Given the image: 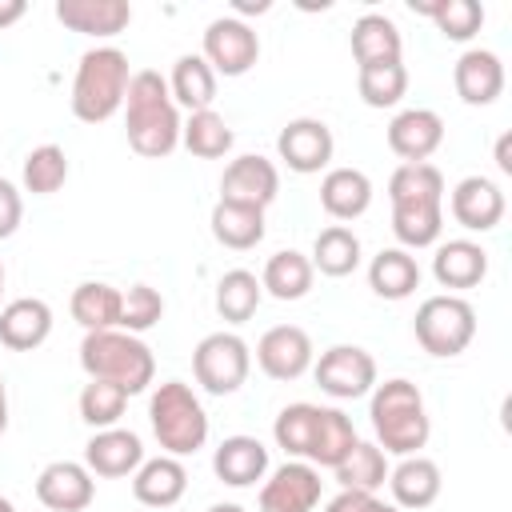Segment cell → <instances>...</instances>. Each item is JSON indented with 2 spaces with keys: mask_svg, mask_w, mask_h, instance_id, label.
<instances>
[{
  "mask_svg": "<svg viewBox=\"0 0 512 512\" xmlns=\"http://www.w3.org/2000/svg\"><path fill=\"white\" fill-rule=\"evenodd\" d=\"M312 268L320 276H352L360 268V236L348 228V224H328L324 232H316V244H312Z\"/></svg>",
  "mask_w": 512,
  "mask_h": 512,
  "instance_id": "33",
  "label": "cell"
},
{
  "mask_svg": "<svg viewBox=\"0 0 512 512\" xmlns=\"http://www.w3.org/2000/svg\"><path fill=\"white\" fill-rule=\"evenodd\" d=\"M432 276L440 288H452V296L460 288H476L488 276V252L476 240H444L436 244Z\"/></svg>",
  "mask_w": 512,
  "mask_h": 512,
  "instance_id": "25",
  "label": "cell"
},
{
  "mask_svg": "<svg viewBox=\"0 0 512 512\" xmlns=\"http://www.w3.org/2000/svg\"><path fill=\"white\" fill-rule=\"evenodd\" d=\"M388 488H392V504L400 512H420L428 504H436L444 480H440V464L428 456H400L396 468H388Z\"/></svg>",
  "mask_w": 512,
  "mask_h": 512,
  "instance_id": "19",
  "label": "cell"
},
{
  "mask_svg": "<svg viewBox=\"0 0 512 512\" xmlns=\"http://www.w3.org/2000/svg\"><path fill=\"white\" fill-rule=\"evenodd\" d=\"M312 412H316V404H288V408H280V416H276V424H272V436H276V444L288 452V456H296V460H304V452H308V432H312Z\"/></svg>",
  "mask_w": 512,
  "mask_h": 512,
  "instance_id": "44",
  "label": "cell"
},
{
  "mask_svg": "<svg viewBox=\"0 0 512 512\" xmlns=\"http://www.w3.org/2000/svg\"><path fill=\"white\" fill-rule=\"evenodd\" d=\"M312 376L332 400H360L376 388V360L360 344H332L312 364Z\"/></svg>",
  "mask_w": 512,
  "mask_h": 512,
  "instance_id": "8",
  "label": "cell"
},
{
  "mask_svg": "<svg viewBox=\"0 0 512 512\" xmlns=\"http://www.w3.org/2000/svg\"><path fill=\"white\" fill-rule=\"evenodd\" d=\"M128 80H132V68L120 48H112V44L88 48L72 76V116L84 124L112 120L124 108Z\"/></svg>",
  "mask_w": 512,
  "mask_h": 512,
  "instance_id": "3",
  "label": "cell"
},
{
  "mask_svg": "<svg viewBox=\"0 0 512 512\" xmlns=\"http://www.w3.org/2000/svg\"><path fill=\"white\" fill-rule=\"evenodd\" d=\"M256 364L268 380H300L312 368V336L296 324H276L256 340Z\"/></svg>",
  "mask_w": 512,
  "mask_h": 512,
  "instance_id": "11",
  "label": "cell"
},
{
  "mask_svg": "<svg viewBox=\"0 0 512 512\" xmlns=\"http://www.w3.org/2000/svg\"><path fill=\"white\" fill-rule=\"evenodd\" d=\"M276 152L280 160L300 172V176H312V172H324L332 164V152H336V140H332V128L316 116H296L280 128L276 136Z\"/></svg>",
  "mask_w": 512,
  "mask_h": 512,
  "instance_id": "10",
  "label": "cell"
},
{
  "mask_svg": "<svg viewBox=\"0 0 512 512\" xmlns=\"http://www.w3.org/2000/svg\"><path fill=\"white\" fill-rule=\"evenodd\" d=\"M120 300L124 292L104 284V280H84L72 288V320L84 328V332H104V328H116L120 324Z\"/></svg>",
  "mask_w": 512,
  "mask_h": 512,
  "instance_id": "31",
  "label": "cell"
},
{
  "mask_svg": "<svg viewBox=\"0 0 512 512\" xmlns=\"http://www.w3.org/2000/svg\"><path fill=\"white\" fill-rule=\"evenodd\" d=\"M280 196V172L268 156H236L224 176H220V200H232V204H248V208H268L272 200Z\"/></svg>",
  "mask_w": 512,
  "mask_h": 512,
  "instance_id": "13",
  "label": "cell"
},
{
  "mask_svg": "<svg viewBox=\"0 0 512 512\" xmlns=\"http://www.w3.org/2000/svg\"><path fill=\"white\" fill-rule=\"evenodd\" d=\"M24 12H28V4H24V0H0V28H12Z\"/></svg>",
  "mask_w": 512,
  "mask_h": 512,
  "instance_id": "48",
  "label": "cell"
},
{
  "mask_svg": "<svg viewBox=\"0 0 512 512\" xmlns=\"http://www.w3.org/2000/svg\"><path fill=\"white\" fill-rule=\"evenodd\" d=\"M236 12H240V16H244V12H268V0H256V4H252V0H236Z\"/></svg>",
  "mask_w": 512,
  "mask_h": 512,
  "instance_id": "50",
  "label": "cell"
},
{
  "mask_svg": "<svg viewBox=\"0 0 512 512\" xmlns=\"http://www.w3.org/2000/svg\"><path fill=\"white\" fill-rule=\"evenodd\" d=\"M452 216L460 228L468 232H492L500 220H504V192L496 180L488 176H464L456 188H452Z\"/></svg>",
  "mask_w": 512,
  "mask_h": 512,
  "instance_id": "17",
  "label": "cell"
},
{
  "mask_svg": "<svg viewBox=\"0 0 512 512\" xmlns=\"http://www.w3.org/2000/svg\"><path fill=\"white\" fill-rule=\"evenodd\" d=\"M312 280H316V268L304 252L296 248H284V252H272L268 264H264V276H260V288L276 300H300L312 292Z\"/></svg>",
  "mask_w": 512,
  "mask_h": 512,
  "instance_id": "32",
  "label": "cell"
},
{
  "mask_svg": "<svg viewBox=\"0 0 512 512\" xmlns=\"http://www.w3.org/2000/svg\"><path fill=\"white\" fill-rule=\"evenodd\" d=\"M368 288L380 300H408L420 288V264L408 248H380L368 264Z\"/></svg>",
  "mask_w": 512,
  "mask_h": 512,
  "instance_id": "28",
  "label": "cell"
},
{
  "mask_svg": "<svg viewBox=\"0 0 512 512\" xmlns=\"http://www.w3.org/2000/svg\"><path fill=\"white\" fill-rule=\"evenodd\" d=\"M56 20L80 36H120L132 24L128 0H56Z\"/></svg>",
  "mask_w": 512,
  "mask_h": 512,
  "instance_id": "18",
  "label": "cell"
},
{
  "mask_svg": "<svg viewBox=\"0 0 512 512\" xmlns=\"http://www.w3.org/2000/svg\"><path fill=\"white\" fill-rule=\"evenodd\" d=\"M260 300H264V288H260L256 272H248V268H232V272H224L220 284H216V312H220V320H228V324L252 320L256 308H260Z\"/></svg>",
  "mask_w": 512,
  "mask_h": 512,
  "instance_id": "37",
  "label": "cell"
},
{
  "mask_svg": "<svg viewBox=\"0 0 512 512\" xmlns=\"http://www.w3.org/2000/svg\"><path fill=\"white\" fill-rule=\"evenodd\" d=\"M80 368L88 372V380H112L120 384L128 396L144 392L156 380V356L152 348L120 328H104V332H84L80 340Z\"/></svg>",
  "mask_w": 512,
  "mask_h": 512,
  "instance_id": "4",
  "label": "cell"
},
{
  "mask_svg": "<svg viewBox=\"0 0 512 512\" xmlns=\"http://www.w3.org/2000/svg\"><path fill=\"white\" fill-rule=\"evenodd\" d=\"M208 224H212L216 244H224L232 252H248V248H256L264 240V212L260 208H248V204L216 200Z\"/></svg>",
  "mask_w": 512,
  "mask_h": 512,
  "instance_id": "30",
  "label": "cell"
},
{
  "mask_svg": "<svg viewBox=\"0 0 512 512\" xmlns=\"http://www.w3.org/2000/svg\"><path fill=\"white\" fill-rule=\"evenodd\" d=\"M144 464V444L132 428H100L84 444V468L92 476H132Z\"/></svg>",
  "mask_w": 512,
  "mask_h": 512,
  "instance_id": "16",
  "label": "cell"
},
{
  "mask_svg": "<svg viewBox=\"0 0 512 512\" xmlns=\"http://www.w3.org/2000/svg\"><path fill=\"white\" fill-rule=\"evenodd\" d=\"M36 500L48 512H84L96 500V480L76 460H52L36 476Z\"/></svg>",
  "mask_w": 512,
  "mask_h": 512,
  "instance_id": "14",
  "label": "cell"
},
{
  "mask_svg": "<svg viewBox=\"0 0 512 512\" xmlns=\"http://www.w3.org/2000/svg\"><path fill=\"white\" fill-rule=\"evenodd\" d=\"M372 204V180L360 168H328L320 180V208L332 220H356Z\"/></svg>",
  "mask_w": 512,
  "mask_h": 512,
  "instance_id": "26",
  "label": "cell"
},
{
  "mask_svg": "<svg viewBox=\"0 0 512 512\" xmlns=\"http://www.w3.org/2000/svg\"><path fill=\"white\" fill-rule=\"evenodd\" d=\"M320 472L304 460H288L260 484V512H312L320 504Z\"/></svg>",
  "mask_w": 512,
  "mask_h": 512,
  "instance_id": "12",
  "label": "cell"
},
{
  "mask_svg": "<svg viewBox=\"0 0 512 512\" xmlns=\"http://www.w3.org/2000/svg\"><path fill=\"white\" fill-rule=\"evenodd\" d=\"M124 404H128V392L112 380H88L80 388V420L88 428H116V420L124 416Z\"/></svg>",
  "mask_w": 512,
  "mask_h": 512,
  "instance_id": "42",
  "label": "cell"
},
{
  "mask_svg": "<svg viewBox=\"0 0 512 512\" xmlns=\"http://www.w3.org/2000/svg\"><path fill=\"white\" fill-rule=\"evenodd\" d=\"M20 216H24V200H20V188L12 180L0 176V240H8L16 228H20Z\"/></svg>",
  "mask_w": 512,
  "mask_h": 512,
  "instance_id": "46",
  "label": "cell"
},
{
  "mask_svg": "<svg viewBox=\"0 0 512 512\" xmlns=\"http://www.w3.org/2000/svg\"><path fill=\"white\" fill-rule=\"evenodd\" d=\"M356 88H360V100L368 108H392L408 92V68H404V60H396V64H368V68H360Z\"/></svg>",
  "mask_w": 512,
  "mask_h": 512,
  "instance_id": "40",
  "label": "cell"
},
{
  "mask_svg": "<svg viewBox=\"0 0 512 512\" xmlns=\"http://www.w3.org/2000/svg\"><path fill=\"white\" fill-rule=\"evenodd\" d=\"M412 12L428 16L440 28V36L456 40V44L472 40L484 24V8L476 0H412Z\"/></svg>",
  "mask_w": 512,
  "mask_h": 512,
  "instance_id": "34",
  "label": "cell"
},
{
  "mask_svg": "<svg viewBox=\"0 0 512 512\" xmlns=\"http://www.w3.org/2000/svg\"><path fill=\"white\" fill-rule=\"evenodd\" d=\"M188 492V468L176 460V456H152L144 460L136 472H132V496L144 504V508H172L180 504Z\"/></svg>",
  "mask_w": 512,
  "mask_h": 512,
  "instance_id": "20",
  "label": "cell"
},
{
  "mask_svg": "<svg viewBox=\"0 0 512 512\" xmlns=\"http://www.w3.org/2000/svg\"><path fill=\"white\" fill-rule=\"evenodd\" d=\"M496 168H500L504 176H512V132H504V136L496 140Z\"/></svg>",
  "mask_w": 512,
  "mask_h": 512,
  "instance_id": "47",
  "label": "cell"
},
{
  "mask_svg": "<svg viewBox=\"0 0 512 512\" xmlns=\"http://www.w3.org/2000/svg\"><path fill=\"white\" fill-rule=\"evenodd\" d=\"M148 420H152V436L160 440L164 456H176V460L192 456L208 440V412H204L200 396L184 380H164L152 392Z\"/></svg>",
  "mask_w": 512,
  "mask_h": 512,
  "instance_id": "5",
  "label": "cell"
},
{
  "mask_svg": "<svg viewBox=\"0 0 512 512\" xmlns=\"http://www.w3.org/2000/svg\"><path fill=\"white\" fill-rule=\"evenodd\" d=\"M208 68L216 76H244L260 60V36L248 20L240 16H216L204 28V52Z\"/></svg>",
  "mask_w": 512,
  "mask_h": 512,
  "instance_id": "9",
  "label": "cell"
},
{
  "mask_svg": "<svg viewBox=\"0 0 512 512\" xmlns=\"http://www.w3.org/2000/svg\"><path fill=\"white\" fill-rule=\"evenodd\" d=\"M400 52H404L400 28L384 12H364L352 24V56H356L360 68H368V64H396Z\"/></svg>",
  "mask_w": 512,
  "mask_h": 512,
  "instance_id": "27",
  "label": "cell"
},
{
  "mask_svg": "<svg viewBox=\"0 0 512 512\" xmlns=\"http://www.w3.org/2000/svg\"><path fill=\"white\" fill-rule=\"evenodd\" d=\"M252 372V348L236 332H208L192 352V376L212 396H232Z\"/></svg>",
  "mask_w": 512,
  "mask_h": 512,
  "instance_id": "7",
  "label": "cell"
},
{
  "mask_svg": "<svg viewBox=\"0 0 512 512\" xmlns=\"http://www.w3.org/2000/svg\"><path fill=\"white\" fill-rule=\"evenodd\" d=\"M180 144L200 160H220V156L232 152V128L216 108L188 112V120L180 128Z\"/></svg>",
  "mask_w": 512,
  "mask_h": 512,
  "instance_id": "35",
  "label": "cell"
},
{
  "mask_svg": "<svg viewBox=\"0 0 512 512\" xmlns=\"http://www.w3.org/2000/svg\"><path fill=\"white\" fill-rule=\"evenodd\" d=\"M20 180L32 196H52L56 188H64L68 180V156L60 144H40L24 156V168H20Z\"/></svg>",
  "mask_w": 512,
  "mask_h": 512,
  "instance_id": "41",
  "label": "cell"
},
{
  "mask_svg": "<svg viewBox=\"0 0 512 512\" xmlns=\"http://www.w3.org/2000/svg\"><path fill=\"white\" fill-rule=\"evenodd\" d=\"M356 440H360V436H356L352 420H348L340 408H324V404H316L304 464H312V468H316V464H320V468H336V464L352 452Z\"/></svg>",
  "mask_w": 512,
  "mask_h": 512,
  "instance_id": "24",
  "label": "cell"
},
{
  "mask_svg": "<svg viewBox=\"0 0 512 512\" xmlns=\"http://www.w3.org/2000/svg\"><path fill=\"white\" fill-rule=\"evenodd\" d=\"M168 92H172V104H176V108L204 112V108H212V100H216V72L208 68L204 56L184 52V56H176V64H172Z\"/></svg>",
  "mask_w": 512,
  "mask_h": 512,
  "instance_id": "29",
  "label": "cell"
},
{
  "mask_svg": "<svg viewBox=\"0 0 512 512\" xmlns=\"http://www.w3.org/2000/svg\"><path fill=\"white\" fill-rule=\"evenodd\" d=\"M444 144V120L432 108H404L388 124V148L404 164H424Z\"/></svg>",
  "mask_w": 512,
  "mask_h": 512,
  "instance_id": "15",
  "label": "cell"
},
{
  "mask_svg": "<svg viewBox=\"0 0 512 512\" xmlns=\"http://www.w3.org/2000/svg\"><path fill=\"white\" fill-rule=\"evenodd\" d=\"M208 512H244V508H240V504H212Z\"/></svg>",
  "mask_w": 512,
  "mask_h": 512,
  "instance_id": "51",
  "label": "cell"
},
{
  "mask_svg": "<svg viewBox=\"0 0 512 512\" xmlns=\"http://www.w3.org/2000/svg\"><path fill=\"white\" fill-rule=\"evenodd\" d=\"M368 416H372L376 448H384L392 456H416L432 436L424 392L404 376H392V380L372 388Z\"/></svg>",
  "mask_w": 512,
  "mask_h": 512,
  "instance_id": "2",
  "label": "cell"
},
{
  "mask_svg": "<svg viewBox=\"0 0 512 512\" xmlns=\"http://www.w3.org/2000/svg\"><path fill=\"white\" fill-rule=\"evenodd\" d=\"M52 336V308L40 296H20L0 308V344L12 352H32Z\"/></svg>",
  "mask_w": 512,
  "mask_h": 512,
  "instance_id": "21",
  "label": "cell"
},
{
  "mask_svg": "<svg viewBox=\"0 0 512 512\" xmlns=\"http://www.w3.org/2000/svg\"><path fill=\"white\" fill-rule=\"evenodd\" d=\"M392 232L400 248H432L444 232V204H392Z\"/></svg>",
  "mask_w": 512,
  "mask_h": 512,
  "instance_id": "36",
  "label": "cell"
},
{
  "mask_svg": "<svg viewBox=\"0 0 512 512\" xmlns=\"http://www.w3.org/2000/svg\"><path fill=\"white\" fill-rule=\"evenodd\" d=\"M452 84H456V96L464 104L484 108L504 92V64L488 48H468L452 68Z\"/></svg>",
  "mask_w": 512,
  "mask_h": 512,
  "instance_id": "22",
  "label": "cell"
},
{
  "mask_svg": "<svg viewBox=\"0 0 512 512\" xmlns=\"http://www.w3.org/2000/svg\"><path fill=\"white\" fill-rule=\"evenodd\" d=\"M392 204H444V172L436 164H400L388 180Z\"/></svg>",
  "mask_w": 512,
  "mask_h": 512,
  "instance_id": "39",
  "label": "cell"
},
{
  "mask_svg": "<svg viewBox=\"0 0 512 512\" xmlns=\"http://www.w3.org/2000/svg\"><path fill=\"white\" fill-rule=\"evenodd\" d=\"M180 108L172 104L168 80L152 68L132 72L128 92H124V132L136 156L144 160H164L180 144Z\"/></svg>",
  "mask_w": 512,
  "mask_h": 512,
  "instance_id": "1",
  "label": "cell"
},
{
  "mask_svg": "<svg viewBox=\"0 0 512 512\" xmlns=\"http://www.w3.org/2000/svg\"><path fill=\"white\" fill-rule=\"evenodd\" d=\"M340 488H356V492H376L388 480V452L376 448L372 440H356L352 452L332 468Z\"/></svg>",
  "mask_w": 512,
  "mask_h": 512,
  "instance_id": "38",
  "label": "cell"
},
{
  "mask_svg": "<svg viewBox=\"0 0 512 512\" xmlns=\"http://www.w3.org/2000/svg\"><path fill=\"white\" fill-rule=\"evenodd\" d=\"M8 432V384H4V376H0V436Z\"/></svg>",
  "mask_w": 512,
  "mask_h": 512,
  "instance_id": "49",
  "label": "cell"
},
{
  "mask_svg": "<svg viewBox=\"0 0 512 512\" xmlns=\"http://www.w3.org/2000/svg\"><path fill=\"white\" fill-rule=\"evenodd\" d=\"M324 512H400V508H396V504H388V500H380L376 492L340 488V492L324 504Z\"/></svg>",
  "mask_w": 512,
  "mask_h": 512,
  "instance_id": "45",
  "label": "cell"
},
{
  "mask_svg": "<svg viewBox=\"0 0 512 512\" xmlns=\"http://www.w3.org/2000/svg\"><path fill=\"white\" fill-rule=\"evenodd\" d=\"M160 316H164V296H160L152 284H132V288L124 292V300H120V324H116V328L140 336V332L156 328Z\"/></svg>",
  "mask_w": 512,
  "mask_h": 512,
  "instance_id": "43",
  "label": "cell"
},
{
  "mask_svg": "<svg viewBox=\"0 0 512 512\" xmlns=\"http://www.w3.org/2000/svg\"><path fill=\"white\" fill-rule=\"evenodd\" d=\"M412 332H416V340L428 356H440V360L460 356L476 336V308L464 296H452V292L428 296L416 308Z\"/></svg>",
  "mask_w": 512,
  "mask_h": 512,
  "instance_id": "6",
  "label": "cell"
},
{
  "mask_svg": "<svg viewBox=\"0 0 512 512\" xmlns=\"http://www.w3.org/2000/svg\"><path fill=\"white\" fill-rule=\"evenodd\" d=\"M212 472L228 488H252L268 476V448L256 436H224L212 452Z\"/></svg>",
  "mask_w": 512,
  "mask_h": 512,
  "instance_id": "23",
  "label": "cell"
},
{
  "mask_svg": "<svg viewBox=\"0 0 512 512\" xmlns=\"http://www.w3.org/2000/svg\"><path fill=\"white\" fill-rule=\"evenodd\" d=\"M0 512H16V504H12L8 496H0Z\"/></svg>",
  "mask_w": 512,
  "mask_h": 512,
  "instance_id": "52",
  "label": "cell"
},
{
  "mask_svg": "<svg viewBox=\"0 0 512 512\" xmlns=\"http://www.w3.org/2000/svg\"><path fill=\"white\" fill-rule=\"evenodd\" d=\"M0 296H4V264H0Z\"/></svg>",
  "mask_w": 512,
  "mask_h": 512,
  "instance_id": "53",
  "label": "cell"
}]
</instances>
